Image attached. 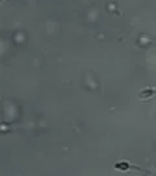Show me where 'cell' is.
<instances>
[{
	"label": "cell",
	"instance_id": "cell-2",
	"mask_svg": "<svg viewBox=\"0 0 156 176\" xmlns=\"http://www.w3.org/2000/svg\"><path fill=\"white\" fill-rule=\"evenodd\" d=\"M131 166L129 165V162H126V160H119V162L114 163V168L116 170H120V171H128L130 170Z\"/></svg>",
	"mask_w": 156,
	"mask_h": 176
},
{
	"label": "cell",
	"instance_id": "cell-1",
	"mask_svg": "<svg viewBox=\"0 0 156 176\" xmlns=\"http://www.w3.org/2000/svg\"><path fill=\"white\" fill-rule=\"evenodd\" d=\"M155 95H156V88H152V86L142 89L138 94V97L141 98V99H150V98L155 97Z\"/></svg>",
	"mask_w": 156,
	"mask_h": 176
}]
</instances>
